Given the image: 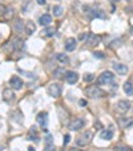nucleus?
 <instances>
[{
  "label": "nucleus",
  "instance_id": "1",
  "mask_svg": "<svg viewBox=\"0 0 133 151\" xmlns=\"http://www.w3.org/2000/svg\"><path fill=\"white\" fill-rule=\"evenodd\" d=\"M85 95L91 99H100L105 95V92L100 87H97V86H91V87L85 88Z\"/></svg>",
  "mask_w": 133,
  "mask_h": 151
},
{
  "label": "nucleus",
  "instance_id": "2",
  "mask_svg": "<svg viewBox=\"0 0 133 151\" xmlns=\"http://www.w3.org/2000/svg\"><path fill=\"white\" fill-rule=\"evenodd\" d=\"M92 137H93V132H92L91 130L85 131V132L83 134L80 138H77L76 144L79 146V147H84V146H87V144L92 141Z\"/></svg>",
  "mask_w": 133,
  "mask_h": 151
},
{
  "label": "nucleus",
  "instance_id": "3",
  "mask_svg": "<svg viewBox=\"0 0 133 151\" xmlns=\"http://www.w3.org/2000/svg\"><path fill=\"white\" fill-rule=\"evenodd\" d=\"M113 79H115V75H113V72H111V71H104L100 76L97 78V84H108V83H111V82H113Z\"/></svg>",
  "mask_w": 133,
  "mask_h": 151
},
{
  "label": "nucleus",
  "instance_id": "4",
  "mask_svg": "<svg viewBox=\"0 0 133 151\" xmlns=\"http://www.w3.org/2000/svg\"><path fill=\"white\" fill-rule=\"evenodd\" d=\"M48 95L52 96V98H59L60 94H61V86L59 83H52V84L48 86Z\"/></svg>",
  "mask_w": 133,
  "mask_h": 151
},
{
  "label": "nucleus",
  "instance_id": "5",
  "mask_svg": "<svg viewBox=\"0 0 133 151\" xmlns=\"http://www.w3.org/2000/svg\"><path fill=\"white\" fill-rule=\"evenodd\" d=\"M85 126V120L83 119V118H76V119H73L72 122L68 124V127H69V130L72 131H77V130H81L83 127Z\"/></svg>",
  "mask_w": 133,
  "mask_h": 151
},
{
  "label": "nucleus",
  "instance_id": "6",
  "mask_svg": "<svg viewBox=\"0 0 133 151\" xmlns=\"http://www.w3.org/2000/svg\"><path fill=\"white\" fill-rule=\"evenodd\" d=\"M85 43H87L89 47L92 46H97L98 43H100V40H101V38L97 35H95V34H87V36H85Z\"/></svg>",
  "mask_w": 133,
  "mask_h": 151
},
{
  "label": "nucleus",
  "instance_id": "7",
  "mask_svg": "<svg viewBox=\"0 0 133 151\" xmlns=\"http://www.w3.org/2000/svg\"><path fill=\"white\" fill-rule=\"evenodd\" d=\"M65 80L69 84H76L79 82V74L75 71H65Z\"/></svg>",
  "mask_w": 133,
  "mask_h": 151
},
{
  "label": "nucleus",
  "instance_id": "8",
  "mask_svg": "<svg viewBox=\"0 0 133 151\" xmlns=\"http://www.w3.org/2000/svg\"><path fill=\"white\" fill-rule=\"evenodd\" d=\"M85 14L89 15V18H100V19H105V14L104 11L101 10H89V7L84 8Z\"/></svg>",
  "mask_w": 133,
  "mask_h": 151
},
{
  "label": "nucleus",
  "instance_id": "9",
  "mask_svg": "<svg viewBox=\"0 0 133 151\" xmlns=\"http://www.w3.org/2000/svg\"><path fill=\"white\" fill-rule=\"evenodd\" d=\"M116 108L120 114H125L130 108V102L129 100H119L117 104H116Z\"/></svg>",
  "mask_w": 133,
  "mask_h": 151
},
{
  "label": "nucleus",
  "instance_id": "10",
  "mask_svg": "<svg viewBox=\"0 0 133 151\" xmlns=\"http://www.w3.org/2000/svg\"><path fill=\"white\" fill-rule=\"evenodd\" d=\"M10 86H11V88H14V90H21L23 86H24V83H23V80H21L19 76H12L10 79Z\"/></svg>",
  "mask_w": 133,
  "mask_h": 151
},
{
  "label": "nucleus",
  "instance_id": "11",
  "mask_svg": "<svg viewBox=\"0 0 133 151\" xmlns=\"http://www.w3.org/2000/svg\"><path fill=\"white\" fill-rule=\"evenodd\" d=\"M76 46H77V40L75 38H68L65 40V49L68 52H72L76 49Z\"/></svg>",
  "mask_w": 133,
  "mask_h": 151
},
{
  "label": "nucleus",
  "instance_id": "12",
  "mask_svg": "<svg viewBox=\"0 0 133 151\" xmlns=\"http://www.w3.org/2000/svg\"><path fill=\"white\" fill-rule=\"evenodd\" d=\"M36 119H37V123L40 124V126L45 127L47 122H48V113H47V111H41V113H39Z\"/></svg>",
  "mask_w": 133,
  "mask_h": 151
},
{
  "label": "nucleus",
  "instance_id": "13",
  "mask_svg": "<svg viewBox=\"0 0 133 151\" xmlns=\"http://www.w3.org/2000/svg\"><path fill=\"white\" fill-rule=\"evenodd\" d=\"M113 70L119 75H125L128 74V67L123 63H113Z\"/></svg>",
  "mask_w": 133,
  "mask_h": 151
},
{
  "label": "nucleus",
  "instance_id": "14",
  "mask_svg": "<svg viewBox=\"0 0 133 151\" xmlns=\"http://www.w3.org/2000/svg\"><path fill=\"white\" fill-rule=\"evenodd\" d=\"M57 114H59L60 122L64 123V124H65V123H68V118H69V114H68V111H65L63 107H59V108H57Z\"/></svg>",
  "mask_w": 133,
  "mask_h": 151
},
{
  "label": "nucleus",
  "instance_id": "15",
  "mask_svg": "<svg viewBox=\"0 0 133 151\" xmlns=\"http://www.w3.org/2000/svg\"><path fill=\"white\" fill-rule=\"evenodd\" d=\"M39 23L41 25H44V27H48L51 23H52V16L49 14H44L40 16V19H39Z\"/></svg>",
  "mask_w": 133,
  "mask_h": 151
},
{
  "label": "nucleus",
  "instance_id": "16",
  "mask_svg": "<svg viewBox=\"0 0 133 151\" xmlns=\"http://www.w3.org/2000/svg\"><path fill=\"white\" fill-rule=\"evenodd\" d=\"M23 47H24V42L20 38H16L15 40L11 42V48L12 49H21Z\"/></svg>",
  "mask_w": 133,
  "mask_h": 151
},
{
  "label": "nucleus",
  "instance_id": "17",
  "mask_svg": "<svg viewBox=\"0 0 133 151\" xmlns=\"http://www.w3.org/2000/svg\"><path fill=\"white\" fill-rule=\"evenodd\" d=\"M3 98L4 100H7V102H10V100H14L15 99V92L11 90V88H5L3 91Z\"/></svg>",
  "mask_w": 133,
  "mask_h": 151
},
{
  "label": "nucleus",
  "instance_id": "18",
  "mask_svg": "<svg viewBox=\"0 0 133 151\" xmlns=\"http://www.w3.org/2000/svg\"><path fill=\"white\" fill-rule=\"evenodd\" d=\"M25 32L28 34V35H32L33 32L36 31V25H35V23L33 21H31V20H28L27 23H25Z\"/></svg>",
  "mask_w": 133,
  "mask_h": 151
},
{
  "label": "nucleus",
  "instance_id": "19",
  "mask_svg": "<svg viewBox=\"0 0 133 151\" xmlns=\"http://www.w3.org/2000/svg\"><path fill=\"white\" fill-rule=\"evenodd\" d=\"M100 138H101V139H105V141H111V139L113 138V130H112V128H109V130L101 131Z\"/></svg>",
  "mask_w": 133,
  "mask_h": 151
},
{
  "label": "nucleus",
  "instance_id": "20",
  "mask_svg": "<svg viewBox=\"0 0 133 151\" xmlns=\"http://www.w3.org/2000/svg\"><path fill=\"white\" fill-rule=\"evenodd\" d=\"M44 36H47V38H51V36H53L55 34H56V28L55 27H45V28L43 30V32H41Z\"/></svg>",
  "mask_w": 133,
  "mask_h": 151
},
{
  "label": "nucleus",
  "instance_id": "21",
  "mask_svg": "<svg viewBox=\"0 0 133 151\" xmlns=\"http://www.w3.org/2000/svg\"><path fill=\"white\" fill-rule=\"evenodd\" d=\"M28 139H32V141L35 142H39V135H37V130H36V127L33 126L29 130V134H28Z\"/></svg>",
  "mask_w": 133,
  "mask_h": 151
},
{
  "label": "nucleus",
  "instance_id": "22",
  "mask_svg": "<svg viewBox=\"0 0 133 151\" xmlns=\"http://www.w3.org/2000/svg\"><path fill=\"white\" fill-rule=\"evenodd\" d=\"M52 12H53V16H56V18H60L64 12V8L61 5H53L52 7Z\"/></svg>",
  "mask_w": 133,
  "mask_h": 151
},
{
  "label": "nucleus",
  "instance_id": "23",
  "mask_svg": "<svg viewBox=\"0 0 133 151\" xmlns=\"http://www.w3.org/2000/svg\"><path fill=\"white\" fill-rule=\"evenodd\" d=\"M124 91H125L126 95H129V96H132L133 95V86H132V83H130L129 80L124 83Z\"/></svg>",
  "mask_w": 133,
  "mask_h": 151
},
{
  "label": "nucleus",
  "instance_id": "24",
  "mask_svg": "<svg viewBox=\"0 0 133 151\" xmlns=\"http://www.w3.org/2000/svg\"><path fill=\"white\" fill-rule=\"evenodd\" d=\"M64 75H65V71H64V68H57V70L53 71V76L57 78V79H61V78H64Z\"/></svg>",
  "mask_w": 133,
  "mask_h": 151
},
{
  "label": "nucleus",
  "instance_id": "25",
  "mask_svg": "<svg viewBox=\"0 0 133 151\" xmlns=\"http://www.w3.org/2000/svg\"><path fill=\"white\" fill-rule=\"evenodd\" d=\"M57 60H59L60 63H64V64H66L68 62H69V59H68V56L66 55H64V54H57Z\"/></svg>",
  "mask_w": 133,
  "mask_h": 151
},
{
  "label": "nucleus",
  "instance_id": "26",
  "mask_svg": "<svg viewBox=\"0 0 133 151\" xmlns=\"http://www.w3.org/2000/svg\"><path fill=\"white\" fill-rule=\"evenodd\" d=\"M93 79H95V75L93 74H85L84 75V82H88V83H89V82H92Z\"/></svg>",
  "mask_w": 133,
  "mask_h": 151
},
{
  "label": "nucleus",
  "instance_id": "27",
  "mask_svg": "<svg viewBox=\"0 0 133 151\" xmlns=\"http://www.w3.org/2000/svg\"><path fill=\"white\" fill-rule=\"evenodd\" d=\"M93 56L97 58V59H104L105 55H104V52H101V51H96V52H93Z\"/></svg>",
  "mask_w": 133,
  "mask_h": 151
},
{
  "label": "nucleus",
  "instance_id": "28",
  "mask_svg": "<svg viewBox=\"0 0 133 151\" xmlns=\"http://www.w3.org/2000/svg\"><path fill=\"white\" fill-rule=\"evenodd\" d=\"M44 151H56V147H55L53 144H45Z\"/></svg>",
  "mask_w": 133,
  "mask_h": 151
},
{
  "label": "nucleus",
  "instance_id": "29",
  "mask_svg": "<svg viewBox=\"0 0 133 151\" xmlns=\"http://www.w3.org/2000/svg\"><path fill=\"white\" fill-rule=\"evenodd\" d=\"M5 12H7V7L4 4H0V16H4Z\"/></svg>",
  "mask_w": 133,
  "mask_h": 151
},
{
  "label": "nucleus",
  "instance_id": "30",
  "mask_svg": "<svg viewBox=\"0 0 133 151\" xmlns=\"http://www.w3.org/2000/svg\"><path fill=\"white\" fill-rule=\"evenodd\" d=\"M117 151H132V148L130 147H126V146H117V148H116Z\"/></svg>",
  "mask_w": 133,
  "mask_h": 151
},
{
  "label": "nucleus",
  "instance_id": "31",
  "mask_svg": "<svg viewBox=\"0 0 133 151\" xmlns=\"http://www.w3.org/2000/svg\"><path fill=\"white\" fill-rule=\"evenodd\" d=\"M71 142V135L69 134H65V137H64V142H63V144L64 146H66V144Z\"/></svg>",
  "mask_w": 133,
  "mask_h": 151
},
{
  "label": "nucleus",
  "instance_id": "32",
  "mask_svg": "<svg viewBox=\"0 0 133 151\" xmlns=\"http://www.w3.org/2000/svg\"><path fill=\"white\" fill-rule=\"evenodd\" d=\"M45 144H53V143H52V137H51V135H47V138H45Z\"/></svg>",
  "mask_w": 133,
  "mask_h": 151
},
{
  "label": "nucleus",
  "instance_id": "33",
  "mask_svg": "<svg viewBox=\"0 0 133 151\" xmlns=\"http://www.w3.org/2000/svg\"><path fill=\"white\" fill-rule=\"evenodd\" d=\"M79 104H80V106H81V107H84V106H87V102H85L84 99H81L80 102H79Z\"/></svg>",
  "mask_w": 133,
  "mask_h": 151
},
{
  "label": "nucleus",
  "instance_id": "34",
  "mask_svg": "<svg viewBox=\"0 0 133 151\" xmlns=\"http://www.w3.org/2000/svg\"><path fill=\"white\" fill-rule=\"evenodd\" d=\"M39 4H45L47 3V0H36Z\"/></svg>",
  "mask_w": 133,
  "mask_h": 151
},
{
  "label": "nucleus",
  "instance_id": "35",
  "mask_svg": "<svg viewBox=\"0 0 133 151\" xmlns=\"http://www.w3.org/2000/svg\"><path fill=\"white\" fill-rule=\"evenodd\" d=\"M68 151H80V148H77V147H72V148H69Z\"/></svg>",
  "mask_w": 133,
  "mask_h": 151
},
{
  "label": "nucleus",
  "instance_id": "36",
  "mask_svg": "<svg viewBox=\"0 0 133 151\" xmlns=\"http://www.w3.org/2000/svg\"><path fill=\"white\" fill-rule=\"evenodd\" d=\"M109 1H111V3H112V4H116V3H119L120 0H109Z\"/></svg>",
  "mask_w": 133,
  "mask_h": 151
},
{
  "label": "nucleus",
  "instance_id": "37",
  "mask_svg": "<svg viewBox=\"0 0 133 151\" xmlns=\"http://www.w3.org/2000/svg\"><path fill=\"white\" fill-rule=\"evenodd\" d=\"M28 151H36L33 147H28Z\"/></svg>",
  "mask_w": 133,
  "mask_h": 151
},
{
  "label": "nucleus",
  "instance_id": "38",
  "mask_svg": "<svg viewBox=\"0 0 133 151\" xmlns=\"http://www.w3.org/2000/svg\"><path fill=\"white\" fill-rule=\"evenodd\" d=\"M64 151H65V150H64Z\"/></svg>",
  "mask_w": 133,
  "mask_h": 151
}]
</instances>
